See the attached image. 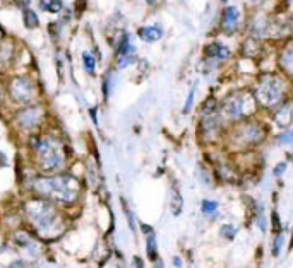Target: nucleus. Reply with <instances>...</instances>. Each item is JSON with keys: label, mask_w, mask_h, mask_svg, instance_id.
<instances>
[{"label": "nucleus", "mask_w": 293, "mask_h": 268, "mask_svg": "<svg viewBox=\"0 0 293 268\" xmlns=\"http://www.w3.org/2000/svg\"><path fill=\"white\" fill-rule=\"evenodd\" d=\"M26 215L33 229L40 237L50 241L58 237L65 229V222L60 212L50 203V200H33L26 205Z\"/></svg>", "instance_id": "obj_1"}, {"label": "nucleus", "mask_w": 293, "mask_h": 268, "mask_svg": "<svg viewBox=\"0 0 293 268\" xmlns=\"http://www.w3.org/2000/svg\"><path fill=\"white\" fill-rule=\"evenodd\" d=\"M35 190L50 202L58 203H74L81 193V183L74 176L69 174H58V176L40 178L35 181Z\"/></svg>", "instance_id": "obj_2"}, {"label": "nucleus", "mask_w": 293, "mask_h": 268, "mask_svg": "<svg viewBox=\"0 0 293 268\" xmlns=\"http://www.w3.org/2000/svg\"><path fill=\"white\" fill-rule=\"evenodd\" d=\"M36 154H38L40 167L43 171H58L62 169L65 162L64 147L53 137H43L35 145Z\"/></svg>", "instance_id": "obj_3"}, {"label": "nucleus", "mask_w": 293, "mask_h": 268, "mask_svg": "<svg viewBox=\"0 0 293 268\" xmlns=\"http://www.w3.org/2000/svg\"><path fill=\"white\" fill-rule=\"evenodd\" d=\"M255 110V99L254 94L248 91H237L230 94L223 103V111L232 120H240L247 118L254 113Z\"/></svg>", "instance_id": "obj_4"}, {"label": "nucleus", "mask_w": 293, "mask_h": 268, "mask_svg": "<svg viewBox=\"0 0 293 268\" xmlns=\"http://www.w3.org/2000/svg\"><path fill=\"white\" fill-rule=\"evenodd\" d=\"M281 94H283V84L274 76H264L255 87V96L266 106L276 103L281 98Z\"/></svg>", "instance_id": "obj_5"}, {"label": "nucleus", "mask_w": 293, "mask_h": 268, "mask_svg": "<svg viewBox=\"0 0 293 268\" xmlns=\"http://www.w3.org/2000/svg\"><path fill=\"white\" fill-rule=\"evenodd\" d=\"M10 92H12V98L16 99L17 103L26 104L33 99V94H35V87H33L31 80L26 79V77H19L16 79L10 85Z\"/></svg>", "instance_id": "obj_6"}, {"label": "nucleus", "mask_w": 293, "mask_h": 268, "mask_svg": "<svg viewBox=\"0 0 293 268\" xmlns=\"http://www.w3.org/2000/svg\"><path fill=\"white\" fill-rule=\"evenodd\" d=\"M239 135L242 137V140L247 145H252L264 139V128L257 121H248V123H245L239 130Z\"/></svg>", "instance_id": "obj_7"}, {"label": "nucleus", "mask_w": 293, "mask_h": 268, "mask_svg": "<svg viewBox=\"0 0 293 268\" xmlns=\"http://www.w3.org/2000/svg\"><path fill=\"white\" fill-rule=\"evenodd\" d=\"M40 118H42V108L40 106H29L17 115V121H19V125L28 130L38 125Z\"/></svg>", "instance_id": "obj_8"}, {"label": "nucleus", "mask_w": 293, "mask_h": 268, "mask_svg": "<svg viewBox=\"0 0 293 268\" xmlns=\"http://www.w3.org/2000/svg\"><path fill=\"white\" fill-rule=\"evenodd\" d=\"M163 36V29L161 26L154 24V26H144V28L139 29V38L146 43H154L158 39H161Z\"/></svg>", "instance_id": "obj_9"}, {"label": "nucleus", "mask_w": 293, "mask_h": 268, "mask_svg": "<svg viewBox=\"0 0 293 268\" xmlns=\"http://www.w3.org/2000/svg\"><path fill=\"white\" fill-rule=\"evenodd\" d=\"M237 21H239V10L235 7H228L223 14V28L226 31H232L237 26Z\"/></svg>", "instance_id": "obj_10"}, {"label": "nucleus", "mask_w": 293, "mask_h": 268, "mask_svg": "<svg viewBox=\"0 0 293 268\" xmlns=\"http://www.w3.org/2000/svg\"><path fill=\"white\" fill-rule=\"evenodd\" d=\"M206 53L209 55V57H213V58H220V60H225V58L230 57L228 48L223 46V44H220V43L209 44V46H207V50H206Z\"/></svg>", "instance_id": "obj_11"}, {"label": "nucleus", "mask_w": 293, "mask_h": 268, "mask_svg": "<svg viewBox=\"0 0 293 268\" xmlns=\"http://www.w3.org/2000/svg\"><path fill=\"white\" fill-rule=\"evenodd\" d=\"M40 7L47 12H60L64 9V3L62 0H40Z\"/></svg>", "instance_id": "obj_12"}, {"label": "nucleus", "mask_w": 293, "mask_h": 268, "mask_svg": "<svg viewBox=\"0 0 293 268\" xmlns=\"http://www.w3.org/2000/svg\"><path fill=\"white\" fill-rule=\"evenodd\" d=\"M281 65H283V69L287 70L288 74H292V76H293V46L287 48V50L283 51V57H281Z\"/></svg>", "instance_id": "obj_13"}, {"label": "nucleus", "mask_w": 293, "mask_h": 268, "mask_svg": "<svg viewBox=\"0 0 293 268\" xmlns=\"http://www.w3.org/2000/svg\"><path fill=\"white\" fill-rule=\"evenodd\" d=\"M146 249H147V256H149L151 260H156V256H158V244H156V237H154L153 232H151L149 237H147Z\"/></svg>", "instance_id": "obj_14"}, {"label": "nucleus", "mask_w": 293, "mask_h": 268, "mask_svg": "<svg viewBox=\"0 0 293 268\" xmlns=\"http://www.w3.org/2000/svg\"><path fill=\"white\" fill-rule=\"evenodd\" d=\"M24 24H26V28H29V29L38 26V16H36L31 9H28V7L24 9Z\"/></svg>", "instance_id": "obj_15"}, {"label": "nucleus", "mask_w": 293, "mask_h": 268, "mask_svg": "<svg viewBox=\"0 0 293 268\" xmlns=\"http://www.w3.org/2000/svg\"><path fill=\"white\" fill-rule=\"evenodd\" d=\"M172 210L175 215H179L182 212V196L177 190H173V196H172Z\"/></svg>", "instance_id": "obj_16"}, {"label": "nucleus", "mask_w": 293, "mask_h": 268, "mask_svg": "<svg viewBox=\"0 0 293 268\" xmlns=\"http://www.w3.org/2000/svg\"><path fill=\"white\" fill-rule=\"evenodd\" d=\"M83 63H84V69H86L88 74L95 72V58H93L88 51H84L83 53Z\"/></svg>", "instance_id": "obj_17"}, {"label": "nucleus", "mask_w": 293, "mask_h": 268, "mask_svg": "<svg viewBox=\"0 0 293 268\" xmlns=\"http://www.w3.org/2000/svg\"><path fill=\"white\" fill-rule=\"evenodd\" d=\"M283 244H285V237H283V234H278L276 239H274V243H273V255H274V256L280 255L281 249H283Z\"/></svg>", "instance_id": "obj_18"}, {"label": "nucleus", "mask_w": 293, "mask_h": 268, "mask_svg": "<svg viewBox=\"0 0 293 268\" xmlns=\"http://www.w3.org/2000/svg\"><path fill=\"white\" fill-rule=\"evenodd\" d=\"M216 208H218L216 202H211V200H204V202H202V212L206 215L214 214V212H216Z\"/></svg>", "instance_id": "obj_19"}, {"label": "nucleus", "mask_w": 293, "mask_h": 268, "mask_svg": "<svg viewBox=\"0 0 293 268\" xmlns=\"http://www.w3.org/2000/svg\"><path fill=\"white\" fill-rule=\"evenodd\" d=\"M237 234V229L233 226H223L221 227V236L226 237V239H233Z\"/></svg>", "instance_id": "obj_20"}, {"label": "nucleus", "mask_w": 293, "mask_h": 268, "mask_svg": "<svg viewBox=\"0 0 293 268\" xmlns=\"http://www.w3.org/2000/svg\"><path fill=\"white\" fill-rule=\"evenodd\" d=\"M194 94H195V87H192L191 91H189L187 101H185V106H184V111H185V113H189V111H191L192 103H194Z\"/></svg>", "instance_id": "obj_21"}, {"label": "nucleus", "mask_w": 293, "mask_h": 268, "mask_svg": "<svg viewBox=\"0 0 293 268\" xmlns=\"http://www.w3.org/2000/svg\"><path fill=\"white\" fill-rule=\"evenodd\" d=\"M280 142L281 144H292L293 142V132H285L280 135Z\"/></svg>", "instance_id": "obj_22"}, {"label": "nucleus", "mask_w": 293, "mask_h": 268, "mask_svg": "<svg viewBox=\"0 0 293 268\" xmlns=\"http://www.w3.org/2000/svg\"><path fill=\"white\" fill-rule=\"evenodd\" d=\"M285 169H287V162H280V164L274 167V176H281L285 173Z\"/></svg>", "instance_id": "obj_23"}, {"label": "nucleus", "mask_w": 293, "mask_h": 268, "mask_svg": "<svg viewBox=\"0 0 293 268\" xmlns=\"http://www.w3.org/2000/svg\"><path fill=\"white\" fill-rule=\"evenodd\" d=\"M3 166H7V157L0 152V167H3Z\"/></svg>", "instance_id": "obj_24"}, {"label": "nucleus", "mask_w": 293, "mask_h": 268, "mask_svg": "<svg viewBox=\"0 0 293 268\" xmlns=\"http://www.w3.org/2000/svg\"><path fill=\"white\" fill-rule=\"evenodd\" d=\"M173 263H175V265H177V267H180V265H182V262H180V260H179V258H175V260H173Z\"/></svg>", "instance_id": "obj_25"}, {"label": "nucleus", "mask_w": 293, "mask_h": 268, "mask_svg": "<svg viewBox=\"0 0 293 268\" xmlns=\"http://www.w3.org/2000/svg\"><path fill=\"white\" fill-rule=\"evenodd\" d=\"M2 38H3V29L0 28V41H2Z\"/></svg>", "instance_id": "obj_26"}, {"label": "nucleus", "mask_w": 293, "mask_h": 268, "mask_svg": "<svg viewBox=\"0 0 293 268\" xmlns=\"http://www.w3.org/2000/svg\"><path fill=\"white\" fill-rule=\"evenodd\" d=\"M146 2H149V3H151V2H154V0H146Z\"/></svg>", "instance_id": "obj_27"}, {"label": "nucleus", "mask_w": 293, "mask_h": 268, "mask_svg": "<svg viewBox=\"0 0 293 268\" xmlns=\"http://www.w3.org/2000/svg\"><path fill=\"white\" fill-rule=\"evenodd\" d=\"M292 246H293V234H292Z\"/></svg>", "instance_id": "obj_28"}]
</instances>
